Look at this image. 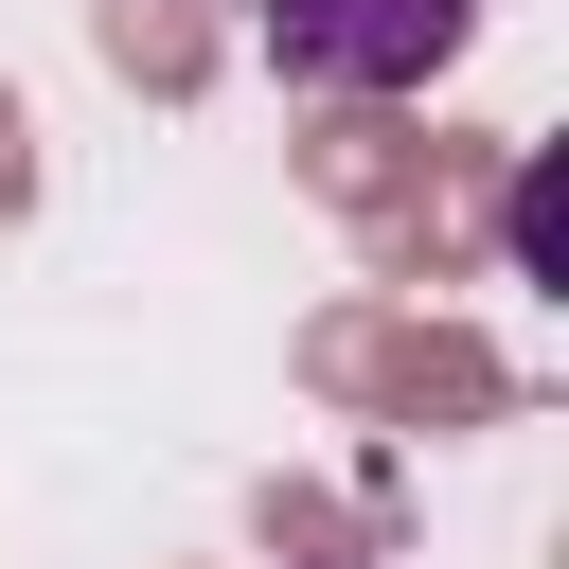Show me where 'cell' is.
<instances>
[{"label": "cell", "instance_id": "obj_1", "mask_svg": "<svg viewBox=\"0 0 569 569\" xmlns=\"http://www.w3.org/2000/svg\"><path fill=\"white\" fill-rule=\"evenodd\" d=\"M249 36H267L284 89H320V107H391V89H445V71H462L480 0H249Z\"/></svg>", "mask_w": 569, "mask_h": 569}]
</instances>
